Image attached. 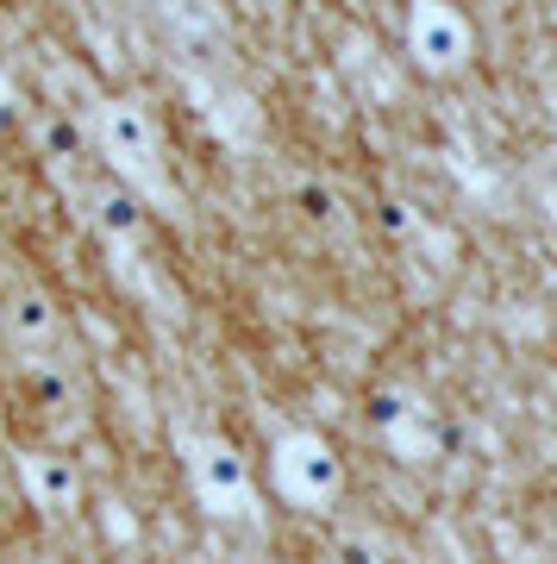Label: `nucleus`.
Here are the masks:
<instances>
[{
    "instance_id": "39448f33",
    "label": "nucleus",
    "mask_w": 557,
    "mask_h": 564,
    "mask_svg": "<svg viewBox=\"0 0 557 564\" xmlns=\"http://www.w3.org/2000/svg\"><path fill=\"white\" fill-rule=\"evenodd\" d=\"M95 132H100V151L120 170H151V158H157V132H151V113L139 101H100Z\"/></svg>"
},
{
    "instance_id": "0eeeda50",
    "label": "nucleus",
    "mask_w": 557,
    "mask_h": 564,
    "mask_svg": "<svg viewBox=\"0 0 557 564\" xmlns=\"http://www.w3.org/2000/svg\"><path fill=\"white\" fill-rule=\"evenodd\" d=\"M13 333L20 339H51L57 333V307L44 302V295H20L13 302Z\"/></svg>"
},
{
    "instance_id": "9d476101",
    "label": "nucleus",
    "mask_w": 557,
    "mask_h": 564,
    "mask_svg": "<svg viewBox=\"0 0 557 564\" xmlns=\"http://www.w3.org/2000/svg\"><path fill=\"white\" fill-rule=\"evenodd\" d=\"M339 564H382V558H376V540H363V533H345V540H339Z\"/></svg>"
},
{
    "instance_id": "423d86ee",
    "label": "nucleus",
    "mask_w": 557,
    "mask_h": 564,
    "mask_svg": "<svg viewBox=\"0 0 557 564\" xmlns=\"http://www.w3.org/2000/svg\"><path fill=\"white\" fill-rule=\"evenodd\" d=\"M20 477H25V496H32L44 514H69V508L81 502V477L63 452H25Z\"/></svg>"
},
{
    "instance_id": "7ed1b4c3",
    "label": "nucleus",
    "mask_w": 557,
    "mask_h": 564,
    "mask_svg": "<svg viewBox=\"0 0 557 564\" xmlns=\"http://www.w3.org/2000/svg\"><path fill=\"white\" fill-rule=\"evenodd\" d=\"M370 421H376L382 445L407 464H433L438 458V414L419 402L414 389H382L376 408H370Z\"/></svg>"
},
{
    "instance_id": "f03ea898",
    "label": "nucleus",
    "mask_w": 557,
    "mask_h": 564,
    "mask_svg": "<svg viewBox=\"0 0 557 564\" xmlns=\"http://www.w3.org/2000/svg\"><path fill=\"white\" fill-rule=\"evenodd\" d=\"M188 484H195L200 508L219 521H244L258 514V484H251V464L239 445L226 440H195L188 445Z\"/></svg>"
},
{
    "instance_id": "20e7f679",
    "label": "nucleus",
    "mask_w": 557,
    "mask_h": 564,
    "mask_svg": "<svg viewBox=\"0 0 557 564\" xmlns=\"http://www.w3.org/2000/svg\"><path fill=\"white\" fill-rule=\"evenodd\" d=\"M407 51H414L419 69H433V76H451L463 57H470V20H463L458 7H414L407 13Z\"/></svg>"
},
{
    "instance_id": "1a4fd4ad",
    "label": "nucleus",
    "mask_w": 557,
    "mask_h": 564,
    "mask_svg": "<svg viewBox=\"0 0 557 564\" xmlns=\"http://www.w3.org/2000/svg\"><path fill=\"white\" fill-rule=\"evenodd\" d=\"M301 202H307V214H314V220H339V195H332V188H314V182H307V188H301Z\"/></svg>"
},
{
    "instance_id": "9b49d317",
    "label": "nucleus",
    "mask_w": 557,
    "mask_h": 564,
    "mask_svg": "<svg viewBox=\"0 0 557 564\" xmlns=\"http://www.w3.org/2000/svg\"><path fill=\"white\" fill-rule=\"evenodd\" d=\"M25 564H63V558H51V552H39V558H25Z\"/></svg>"
},
{
    "instance_id": "6e6552de",
    "label": "nucleus",
    "mask_w": 557,
    "mask_h": 564,
    "mask_svg": "<svg viewBox=\"0 0 557 564\" xmlns=\"http://www.w3.org/2000/svg\"><path fill=\"white\" fill-rule=\"evenodd\" d=\"M95 214H100V226H107V232H120V239H132V232H139V207H132V195H125V188H107V195L95 202Z\"/></svg>"
},
{
    "instance_id": "f257e3e1",
    "label": "nucleus",
    "mask_w": 557,
    "mask_h": 564,
    "mask_svg": "<svg viewBox=\"0 0 557 564\" xmlns=\"http://www.w3.org/2000/svg\"><path fill=\"white\" fill-rule=\"evenodd\" d=\"M270 477H276V496L295 508H332L345 496V464L319 433H282L270 452Z\"/></svg>"
}]
</instances>
